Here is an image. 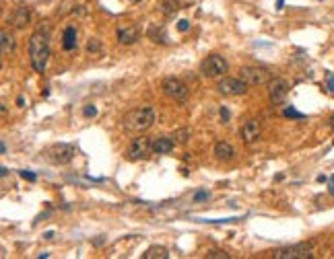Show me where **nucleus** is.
<instances>
[{"label":"nucleus","instance_id":"1","mask_svg":"<svg viewBox=\"0 0 334 259\" xmlns=\"http://www.w3.org/2000/svg\"><path fill=\"white\" fill-rule=\"evenodd\" d=\"M29 60L35 72H44L50 60V42H48V33L35 31L29 39Z\"/></svg>","mask_w":334,"mask_h":259},{"label":"nucleus","instance_id":"2","mask_svg":"<svg viewBox=\"0 0 334 259\" xmlns=\"http://www.w3.org/2000/svg\"><path fill=\"white\" fill-rule=\"evenodd\" d=\"M155 124V109L153 107H136L128 111L122 119V126L128 132H144Z\"/></svg>","mask_w":334,"mask_h":259},{"label":"nucleus","instance_id":"3","mask_svg":"<svg viewBox=\"0 0 334 259\" xmlns=\"http://www.w3.org/2000/svg\"><path fill=\"white\" fill-rule=\"evenodd\" d=\"M44 154H46V158H48V161H50L52 165H68V163H71L72 158H74L76 148H74L72 144L60 142V144L50 146Z\"/></svg>","mask_w":334,"mask_h":259},{"label":"nucleus","instance_id":"4","mask_svg":"<svg viewBox=\"0 0 334 259\" xmlns=\"http://www.w3.org/2000/svg\"><path fill=\"white\" fill-rule=\"evenodd\" d=\"M227 70H229V64L225 62L223 56H217V54L204 58L202 62H200V72H202L206 78H217V76L225 74Z\"/></svg>","mask_w":334,"mask_h":259},{"label":"nucleus","instance_id":"5","mask_svg":"<svg viewBox=\"0 0 334 259\" xmlns=\"http://www.w3.org/2000/svg\"><path fill=\"white\" fill-rule=\"evenodd\" d=\"M161 88L167 97L173 99V101H186V99H188V93H190L188 85H186L182 78H175V76H167L161 85Z\"/></svg>","mask_w":334,"mask_h":259},{"label":"nucleus","instance_id":"6","mask_svg":"<svg viewBox=\"0 0 334 259\" xmlns=\"http://www.w3.org/2000/svg\"><path fill=\"white\" fill-rule=\"evenodd\" d=\"M239 72L243 81L248 83V86H262L270 83V70L264 66H243Z\"/></svg>","mask_w":334,"mask_h":259},{"label":"nucleus","instance_id":"7","mask_svg":"<svg viewBox=\"0 0 334 259\" xmlns=\"http://www.w3.org/2000/svg\"><path fill=\"white\" fill-rule=\"evenodd\" d=\"M151 152H153V140H149L146 136H139L126 148V158L128 161H141V158H146Z\"/></svg>","mask_w":334,"mask_h":259},{"label":"nucleus","instance_id":"8","mask_svg":"<svg viewBox=\"0 0 334 259\" xmlns=\"http://www.w3.org/2000/svg\"><path fill=\"white\" fill-rule=\"evenodd\" d=\"M313 247L310 243H297L293 247H285L274 251V259H310L313 253Z\"/></svg>","mask_w":334,"mask_h":259},{"label":"nucleus","instance_id":"9","mask_svg":"<svg viewBox=\"0 0 334 259\" xmlns=\"http://www.w3.org/2000/svg\"><path fill=\"white\" fill-rule=\"evenodd\" d=\"M219 93H223L225 97H238V95H243L248 91V83L243 78H233V76H225L219 81L217 85Z\"/></svg>","mask_w":334,"mask_h":259},{"label":"nucleus","instance_id":"10","mask_svg":"<svg viewBox=\"0 0 334 259\" xmlns=\"http://www.w3.org/2000/svg\"><path fill=\"white\" fill-rule=\"evenodd\" d=\"M287 95H289V83L285 78H272L268 83V101L274 107L287 101Z\"/></svg>","mask_w":334,"mask_h":259},{"label":"nucleus","instance_id":"11","mask_svg":"<svg viewBox=\"0 0 334 259\" xmlns=\"http://www.w3.org/2000/svg\"><path fill=\"white\" fill-rule=\"evenodd\" d=\"M116 35H118V42L122 45H132V43L139 42L141 31H139V27L132 25V23H122V25H118Z\"/></svg>","mask_w":334,"mask_h":259},{"label":"nucleus","instance_id":"12","mask_svg":"<svg viewBox=\"0 0 334 259\" xmlns=\"http://www.w3.org/2000/svg\"><path fill=\"white\" fill-rule=\"evenodd\" d=\"M260 134H262V128H260V122L258 119H248L241 128H239V138L245 142V144H252V142H256L258 138H260Z\"/></svg>","mask_w":334,"mask_h":259},{"label":"nucleus","instance_id":"13","mask_svg":"<svg viewBox=\"0 0 334 259\" xmlns=\"http://www.w3.org/2000/svg\"><path fill=\"white\" fill-rule=\"evenodd\" d=\"M175 148V140L169 136H157L153 140V152L155 154H169Z\"/></svg>","mask_w":334,"mask_h":259},{"label":"nucleus","instance_id":"14","mask_svg":"<svg viewBox=\"0 0 334 259\" xmlns=\"http://www.w3.org/2000/svg\"><path fill=\"white\" fill-rule=\"evenodd\" d=\"M215 156H217L219 161H223V163H229V161H233L235 151H233V146L229 142L221 140V142L215 144Z\"/></svg>","mask_w":334,"mask_h":259},{"label":"nucleus","instance_id":"15","mask_svg":"<svg viewBox=\"0 0 334 259\" xmlns=\"http://www.w3.org/2000/svg\"><path fill=\"white\" fill-rule=\"evenodd\" d=\"M29 19H31V11L27 6H19L15 15H13V27L15 29H25L29 25Z\"/></svg>","mask_w":334,"mask_h":259},{"label":"nucleus","instance_id":"16","mask_svg":"<svg viewBox=\"0 0 334 259\" xmlns=\"http://www.w3.org/2000/svg\"><path fill=\"white\" fill-rule=\"evenodd\" d=\"M74 47H76V29L72 25H68L64 29V35H62V49H66V52H72Z\"/></svg>","mask_w":334,"mask_h":259},{"label":"nucleus","instance_id":"17","mask_svg":"<svg viewBox=\"0 0 334 259\" xmlns=\"http://www.w3.org/2000/svg\"><path fill=\"white\" fill-rule=\"evenodd\" d=\"M167 257H169V251L161 245H153L143 253V259H167Z\"/></svg>","mask_w":334,"mask_h":259},{"label":"nucleus","instance_id":"18","mask_svg":"<svg viewBox=\"0 0 334 259\" xmlns=\"http://www.w3.org/2000/svg\"><path fill=\"white\" fill-rule=\"evenodd\" d=\"M0 47H2V56L13 54V49H15V37L8 33V31L0 33Z\"/></svg>","mask_w":334,"mask_h":259},{"label":"nucleus","instance_id":"19","mask_svg":"<svg viewBox=\"0 0 334 259\" xmlns=\"http://www.w3.org/2000/svg\"><path fill=\"white\" fill-rule=\"evenodd\" d=\"M146 35H149L155 43H167V33H165V29L159 27V25H151Z\"/></svg>","mask_w":334,"mask_h":259},{"label":"nucleus","instance_id":"20","mask_svg":"<svg viewBox=\"0 0 334 259\" xmlns=\"http://www.w3.org/2000/svg\"><path fill=\"white\" fill-rule=\"evenodd\" d=\"M87 52H89V54H99V52H101L99 39H97V37H91L89 42H87Z\"/></svg>","mask_w":334,"mask_h":259},{"label":"nucleus","instance_id":"21","mask_svg":"<svg viewBox=\"0 0 334 259\" xmlns=\"http://www.w3.org/2000/svg\"><path fill=\"white\" fill-rule=\"evenodd\" d=\"M178 8H180V4L175 2V0H165L163 6H161V11H163L165 15H173L175 11H178Z\"/></svg>","mask_w":334,"mask_h":259},{"label":"nucleus","instance_id":"22","mask_svg":"<svg viewBox=\"0 0 334 259\" xmlns=\"http://www.w3.org/2000/svg\"><path fill=\"white\" fill-rule=\"evenodd\" d=\"M283 115H285V117H295V119H303V117H306L303 113H299L297 109H293V107H287V109H285Z\"/></svg>","mask_w":334,"mask_h":259},{"label":"nucleus","instance_id":"23","mask_svg":"<svg viewBox=\"0 0 334 259\" xmlns=\"http://www.w3.org/2000/svg\"><path fill=\"white\" fill-rule=\"evenodd\" d=\"M206 257L209 259H229V253L227 251H209Z\"/></svg>","mask_w":334,"mask_h":259},{"label":"nucleus","instance_id":"24","mask_svg":"<svg viewBox=\"0 0 334 259\" xmlns=\"http://www.w3.org/2000/svg\"><path fill=\"white\" fill-rule=\"evenodd\" d=\"M83 115L85 117H95L97 115V107L95 105H85L83 107Z\"/></svg>","mask_w":334,"mask_h":259},{"label":"nucleus","instance_id":"25","mask_svg":"<svg viewBox=\"0 0 334 259\" xmlns=\"http://www.w3.org/2000/svg\"><path fill=\"white\" fill-rule=\"evenodd\" d=\"M219 115H221V122H223V124H229L231 113H229V109H227V107H221V109H219Z\"/></svg>","mask_w":334,"mask_h":259},{"label":"nucleus","instance_id":"26","mask_svg":"<svg viewBox=\"0 0 334 259\" xmlns=\"http://www.w3.org/2000/svg\"><path fill=\"white\" fill-rule=\"evenodd\" d=\"M173 138H178V142H186L188 140V130H180V132H175Z\"/></svg>","mask_w":334,"mask_h":259},{"label":"nucleus","instance_id":"27","mask_svg":"<svg viewBox=\"0 0 334 259\" xmlns=\"http://www.w3.org/2000/svg\"><path fill=\"white\" fill-rule=\"evenodd\" d=\"M190 29V21H186V19H182V21H178V31L186 33Z\"/></svg>","mask_w":334,"mask_h":259},{"label":"nucleus","instance_id":"28","mask_svg":"<svg viewBox=\"0 0 334 259\" xmlns=\"http://www.w3.org/2000/svg\"><path fill=\"white\" fill-rule=\"evenodd\" d=\"M19 175H21L23 179H27V181H35V179H37V175L31 173V171H19Z\"/></svg>","mask_w":334,"mask_h":259},{"label":"nucleus","instance_id":"29","mask_svg":"<svg viewBox=\"0 0 334 259\" xmlns=\"http://www.w3.org/2000/svg\"><path fill=\"white\" fill-rule=\"evenodd\" d=\"M71 4H72V0H64V2H62V8H58V13H60V15L68 13V11H71Z\"/></svg>","mask_w":334,"mask_h":259},{"label":"nucleus","instance_id":"30","mask_svg":"<svg viewBox=\"0 0 334 259\" xmlns=\"http://www.w3.org/2000/svg\"><path fill=\"white\" fill-rule=\"evenodd\" d=\"M326 85H328V91L334 93V74H326Z\"/></svg>","mask_w":334,"mask_h":259},{"label":"nucleus","instance_id":"31","mask_svg":"<svg viewBox=\"0 0 334 259\" xmlns=\"http://www.w3.org/2000/svg\"><path fill=\"white\" fill-rule=\"evenodd\" d=\"M209 197V192H198L194 195V202H202V200H206Z\"/></svg>","mask_w":334,"mask_h":259},{"label":"nucleus","instance_id":"32","mask_svg":"<svg viewBox=\"0 0 334 259\" xmlns=\"http://www.w3.org/2000/svg\"><path fill=\"white\" fill-rule=\"evenodd\" d=\"M328 192H330V194L334 195V175L330 177V181H328Z\"/></svg>","mask_w":334,"mask_h":259},{"label":"nucleus","instance_id":"33","mask_svg":"<svg viewBox=\"0 0 334 259\" xmlns=\"http://www.w3.org/2000/svg\"><path fill=\"white\" fill-rule=\"evenodd\" d=\"M328 128H330V130H334V113H332V115H330V119H328Z\"/></svg>","mask_w":334,"mask_h":259},{"label":"nucleus","instance_id":"34","mask_svg":"<svg viewBox=\"0 0 334 259\" xmlns=\"http://www.w3.org/2000/svg\"><path fill=\"white\" fill-rule=\"evenodd\" d=\"M17 105H19V107H23V105H25V99H23V97H19V99H17Z\"/></svg>","mask_w":334,"mask_h":259},{"label":"nucleus","instance_id":"35","mask_svg":"<svg viewBox=\"0 0 334 259\" xmlns=\"http://www.w3.org/2000/svg\"><path fill=\"white\" fill-rule=\"evenodd\" d=\"M283 6H285V0H277V8H279V11H281Z\"/></svg>","mask_w":334,"mask_h":259},{"label":"nucleus","instance_id":"36","mask_svg":"<svg viewBox=\"0 0 334 259\" xmlns=\"http://www.w3.org/2000/svg\"><path fill=\"white\" fill-rule=\"evenodd\" d=\"M132 2H143V0H132Z\"/></svg>","mask_w":334,"mask_h":259}]
</instances>
